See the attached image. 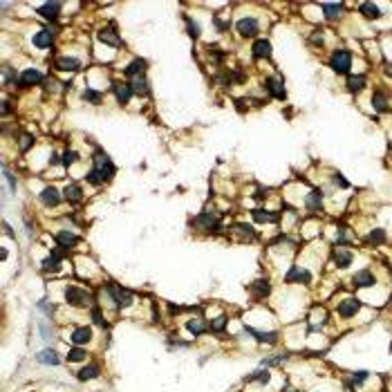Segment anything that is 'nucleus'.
I'll return each mask as SVG.
<instances>
[{
	"mask_svg": "<svg viewBox=\"0 0 392 392\" xmlns=\"http://www.w3.org/2000/svg\"><path fill=\"white\" fill-rule=\"evenodd\" d=\"M329 68L336 72V74H347L352 69V54L347 49H336L329 56Z\"/></svg>",
	"mask_w": 392,
	"mask_h": 392,
	"instance_id": "f257e3e1",
	"label": "nucleus"
},
{
	"mask_svg": "<svg viewBox=\"0 0 392 392\" xmlns=\"http://www.w3.org/2000/svg\"><path fill=\"white\" fill-rule=\"evenodd\" d=\"M92 161H94V170L101 175V180H103V182L115 177V173H117V170H115V166H112V161H110V157H108V155L96 153Z\"/></svg>",
	"mask_w": 392,
	"mask_h": 392,
	"instance_id": "f03ea898",
	"label": "nucleus"
},
{
	"mask_svg": "<svg viewBox=\"0 0 392 392\" xmlns=\"http://www.w3.org/2000/svg\"><path fill=\"white\" fill-rule=\"evenodd\" d=\"M359 309H361V300L354 296L343 298V300L336 305V314H339L341 318H354L356 314H359Z\"/></svg>",
	"mask_w": 392,
	"mask_h": 392,
	"instance_id": "7ed1b4c3",
	"label": "nucleus"
},
{
	"mask_svg": "<svg viewBox=\"0 0 392 392\" xmlns=\"http://www.w3.org/2000/svg\"><path fill=\"white\" fill-rule=\"evenodd\" d=\"M106 289H108V294H110V296H112V300L117 302L119 307H130V305H133V302H135V296H133V294H130V292H128V289H123V287H117V285H108Z\"/></svg>",
	"mask_w": 392,
	"mask_h": 392,
	"instance_id": "20e7f679",
	"label": "nucleus"
},
{
	"mask_svg": "<svg viewBox=\"0 0 392 392\" xmlns=\"http://www.w3.org/2000/svg\"><path fill=\"white\" fill-rule=\"evenodd\" d=\"M65 302L72 305V307H83L85 302H88V294L74 285H68L65 287Z\"/></svg>",
	"mask_w": 392,
	"mask_h": 392,
	"instance_id": "39448f33",
	"label": "nucleus"
},
{
	"mask_svg": "<svg viewBox=\"0 0 392 392\" xmlns=\"http://www.w3.org/2000/svg\"><path fill=\"white\" fill-rule=\"evenodd\" d=\"M352 285L359 287V289H368V287H374L376 285V276L372 269H361L352 276Z\"/></svg>",
	"mask_w": 392,
	"mask_h": 392,
	"instance_id": "423d86ee",
	"label": "nucleus"
},
{
	"mask_svg": "<svg viewBox=\"0 0 392 392\" xmlns=\"http://www.w3.org/2000/svg\"><path fill=\"white\" fill-rule=\"evenodd\" d=\"M285 282H300V285H309L312 282V274L305 267H289L285 274Z\"/></svg>",
	"mask_w": 392,
	"mask_h": 392,
	"instance_id": "0eeeda50",
	"label": "nucleus"
},
{
	"mask_svg": "<svg viewBox=\"0 0 392 392\" xmlns=\"http://www.w3.org/2000/svg\"><path fill=\"white\" fill-rule=\"evenodd\" d=\"M235 29L240 32V36H255L258 34V29H260V25H258V21H255L254 16H247V18H240L238 23H235Z\"/></svg>",
	"mask_w": 392,
	"mask_h": 392,
	"instance_id": "6e6552de",
	"label": "nucleus"
},
{
	"mask_svg": "<svg viewBox=\"0 0 392 392\" xmlns=\"http://www.w3.org/2000/svg\"><path fill=\"white\" fill-rule=\"evenodd\" d=\"M265 88H267V92H269L271 96H276V99H285L287 96L285 81H282L280 76H269V79L265 81Z\"/></svg>",
	"mask_w": 392,
	"mask_h": 392,
	"instance_id": "1a4fd4ad",
	"label": "nucleus"
},
{
	"mask_svg": "<svg viewBox=\"0 0 392 392\" xmlns=\"http://www.w3.org/2000/svg\"><path fill=\"white\" fill-rule=\"evenodd\" d=\"M69 341H72L76 347H81V345H85V343H90V341H92V329L88 327V325L72 329V334H69Z\"/></svg>",
	"mask_w": 392,
	"mask_h": 392,
	"instance_id": "9d476101",
	"label": "nucleus"
},
{
	"mask_svg": "<svg viewBox=\"0 0 392 392\" xmlns=\"http://www.w3.org/2000/svg\"><path fill=\"white\" fill-rule=\"evenodd\" d=\"M352 260H354V254L350 249H343V247L334 249V265L339 267V269H347L352 265Z\"/></svg>",
	"mask_w": 392,
	"mask_h": 392,
	"instance_id": "9b49d317",
	"label": "nucleus"
},
{
	"mask_svg": "<svg viewBox=\"0 0 392 392\" xmlns=\"http://www.w3.org/2000/svg\"><path fill=\"white\" fill-rule=\"evenodd\" d=\"M251 52H254L255 59H269L271 56V43L267 41V38H258V41L254 43Z\"/></svg>",
	"mask_w": 392,
	"mask_h": 392,
	"instance_id": "f8f14e48",
	"label": "nucleus"
},
{
	"mask_svg": "<svg viewBox=\"0 0 392 392\" xmlns=\"http://www.w3.org/2000/svg\"><path fill=\"white\" fill-rule=\"evenodd\" d=\"M99 374H101V368L96 366V363H88V366H83L76 372V379H79V381H92V379H96Z\"/></svg>",
	"mask_w": 392,
	"mask_h": 392,
	"instance_id": "ddd939ff",
	"label": "nucleus"
},
{
	"mask_svg": "<svg viewBox=\"0 0 392 392\" xmlns=\"http://www.w3.org/2000/svg\"><path fill=\"white\" fill-rule=\"evenodd\" d=\"M41 202L45 204V207H59V204H61L59 191H56L54 186H47V188L41 193Z\"/></svg>",
	"mask_w": 392,
	"mask_h": 392,
	"instance_id": "4468645a",
	"label": "nucleus"
},
{
	"mask_svg": "<svg viewBox=\"0 0 392 392\" xmlns=\"http://www.w3.org/2000/svg\"><path fill=\"white\" fill-rule=\"evenodd\" d=\"M247 334L255 336V341H258V343H269V345L278 343V334H276V332H258V329H254V327H247Z\"/></svg>",
	"mask_w": 392,
	"mask_h": 392,
	"instance_id": "2eb2a0df",
	"label": "nucleus"
},
{
	"mask_svg": "<svg viewBox=\"0 0 392 392\" xmlns=\"http://www.w3.org/2000/svg\"><path fill=\"white\" fill-rule=\"evenodd\" d=\"M36 361L38 363H43V366H59L61 359L59 354H56V350H52V347H47V350H43L36 354Z\"/></svg>",
	"mask_w": 392,
	"mask_h": 392,
	"instance_id": "dca6fc26",
	"label": "nucleus"
},
{
	"mask_svg": "<svg viewBox=\"0 0 392 392\" xmlns=\"http://www.w3.org/2000/svg\"><path fill=\"white\" fill-rule=\"evenodd\" d=\"M321 9H323L327 21H339L341 14H343V5H339V2H323Z\"/></svg>",
	"mask_w": 392,
	"mask_h": 392,
	"instance_id": "f3484780",
	"label": "nucleus"
},
{
	"mask_svg": "<svg viewBox=\"0 0 392 392\" xmlns=\"http://www.w3.org/2000/svg\"><path fill=\"white\" fill-rule=\"evenodd\" d=\"M61 2H47V5L38 7V14H41L43 18H47V21H56L59 18V11H61Z\"/></svg>",
	"mask_w": 392,
	"mask_h": 392,
	"instance_id": "a211bd4d",
	"label": "nucleus"
},
{
	"mask_svg": "<svg viewBox=\"0 0 392 392\" xmlns=\"http://www.w3.org/2000/svg\"><path fill=\"white\" fill-rule=\"evenodd\" d=\"M249 289H251V294H254L255 298H267V296H269V292H271L269 280H265V278H260V280L251 282Z\"/></svg>",
	"mask_w": 392,
	"mask_h": 392,
	"instance_id": "6ab92c4d",
	"label": "nucleus"
},
{
	"mask_svg": "<svg viewBox=\"0 0 392 392\" xmlns=\"http://www.w3.org/2000/svg\"><path fill=\"white\" fill-rule=\"evenodd\" d=\"M305 207L309 211H321V207H323V191H312L309 195H305Z\"/></svg>",
	"mask_w": 392,
	"mask_h": 392,
	"instance_id": "aec40b11",
	"label": "nucleus"
},
{
	"mask_svg": "<svg viewBox=\"0 0 392 392\" xmlns=\"http://www.w3.org/2000/svg\"><path fill=\"white\" fill-rule=\"evenodd\" d=\"M52 38H54L52 29H41L38 34H34V45H36V47H41V49H45V47H49V45H52Z\"/></svg>",
	"mask_w": 392,
	"mask_h": 392,
	"instance_id": "412c9836",
	"label": "nucleus"
},
{
	"mask_svg": "<svg viewBox=\"0 0 392 392\" xmlns=\"http://www.w3.org/2000/svg\"><path fill=\"white\" fill-rule=\"evenodd\" d=\"M56 68L63 69V72H74V69L81 68V61L74 59V56H61V59L56 61Z\"/></svg>",
	"mask_w": 392,
	"mask_h": 392,
	"instance_id": "4be33fe9",
	"label": "nucleus"
},
{
	"mask_svg": "<svg viewBox=\"0 0 392 392\" xmlns=\"http://www.w3.org/2000/svg\"><path fill=\"white\" fill-rule=\"evenodd\" d=\"M366 85H368V81H366V76H363V74L350 76V79H347V92H350V94H359V92L363 90Z\"/></svg>",
	"mask_w": 392,
	"mask_h": 392,
	"instance_id": "5701e85b",
	"label": "nucleus"
},
{
	"mask_svg": "<svg viewBox=\"0 0 392 392\" xmlns=\"http://www.w3.org/2000/svg\"><path fill=\"white\" fill-rule=\"evenodd\" d=\"M112 90H115L117 101L121 103V106H123V103H128V101H130V96H133V88H130V85H126V83H115V88H112Z\"/></svg>",
	"mask_w": 392,
	"mask_h": 392,
	"instance_id": "b1692460",
	"label": "nucleus"
},
{
	"mask_svg": "<svg viewBox=\"0 0 392 392\" xmlns=\"http://www.w3.org/2000/svg\"><path fill=\"white\" fill-rule=\"evenodd\" d=\"M41 267H43V271H59V269H61V251L54 249L49 258L43 260V265H41Z\"/></svg>",
	"mask_w": 392,
	"mask_h": 392,
	"instance_id": "393cba45",
	"label": "nucleus"
},
{
	"mask_svg": "<svg viewBox=\"0 0 392 392\" xmlns=\"http://www.w3.org/2000/svg\"><path fill=\"white\" fill-rule=\"evenodd\" d=\"M388 96H386V92L383 90H376L374 94H372V108H374L376 112H386L388 110Z\"/></svg>",
	"mask_w": 392,
	"mask_h": 392,
	"instance_id": "a878e982",
	"label": "nucleus"
},
{
	"mask_svg": "<svg viewBox=\"0 0 392 392\" xmlns=\"http://www.w3.org/2000/svg\"><path fill=\"white\" fill-rule=\"evenodd\" d=\"M359 11H361V16L370 18V21H376V18H381V9H379L374 2H363V5L359 7Z\"/></svg>",
	"mask_w": 392,
	"mask_h": 392,
	"instance_id": "bb28decb",
	"label": "nucleus"
},
{
	"mask_svg": "<svg viewBox=\"0 0 392 392\" xmlns=\"http://www.w3.org/2000/svg\"><path fill=\"white\" fill-rule=\"evenodd\" d=\"M65 200L72 202V204H76V202H81V197H83V191H81L79 184H68L65 186Z\"/></svg>",
	"mask_w": 392,
	"mask_h": 392,
	"instance_id": "cd10ccee",
	"label": "nucleus"
},
{
	"mask_svg": "<svg viewBox=\"0 0 392 392\" xmlns=\"http://www.w3.org/2000/svg\"><path fill=\"white\" fill-rule=\"evenodd\" d=\"M43 81V74L38 69H25L21 74V85H34V83H41Z\"/></svg>",
	"mask_w": 392,
	"mask_h": 392,
	"instance_id": "c85d7f7f",
	"label": "nucleus"
},
{
	"mask_svg": "<svg viewBox=\"0 0 392 392\" xmlns=\"http://www.w3.org/2000/svg\"><path fill=\"white\" fill-rule=\"evenodd\" d=\"M244 381H247V383H249V381H258V383H262V386H267V383L271 381V372H269V368H267V370L251 372L249 376H244Z\"/></svg>",
	"mask_w": 392,
	"mask_h": 392,
	"instance_id": "c756f323",
	"label": "nucleus"
},
{
	"mask_svg": "<svg viewBox=\"0 0 392 392\" xmlns=\"http://www.w3.org/2000/svg\"><path fill=\"white\" fill-rule=\"evenodd\" d=\"M186 329H188L193 336H202V334L207 332V323H204L202 318H191V321L186 323Z\"/></svg>",
	"mask_w": 392,
	"mask_h": 392,
	"instance_id": "7c9ffc66",
	"label": "nucleus"
},
{
	"mask_svg": "<svg viewBox=\"0 0 392 392\" xmlns=\"http://www.w3.org/2000/svg\"><path fill=\"white\" fill-rule=\"evenodd\" d=\"M130 88H133V92H137V94H141V96L148 94V81L143 79V74L135 76V79L130 81Z\"/></svg>",
	"mask_w": 392,
	"mask_h": 392,
	"instance_id": "2f4dec72",
	"label": "nucleus"
},
{
	"mask_svg": "<svg viewBox=\"0 0 392 392\" xmlns=\"http://www.w3.org/2000/svg\"><path fill=\"white\" fill-rule=\"evenodd\" d=\"M143 68H146V61H141V59H135L130 65H126V69H123V72H126L128 76H133V79H135V76H141Z\"/></svg>",
	"mask_w": 392,
	"mask_h": 392,
	"instance_id": "473e14b6",
	"label": "nucleus"
},
{
	"mask_svg": "<svg viewBox=\"0 0 392 392\" xmlns=\"http://www.w3.org/2000/svg\"><path fill=\"white\" fill-rule=\"evenodd\" d=\"M56 242H59L61 247H72V244L76 242V235L72 233V231H59V233H56Z\"/></svg>",
	"mask_w": 392,
	"mask_h": 392,
	"instance_id": "72a5a7b5",
	"label": "nucleus"
},
{
	"mask_svg": "<svg viewBox=\"0 0 392 392\" xmlns=\"http://www.w3.org/2000/svg\"><path fill=\"white\" fill-rule=\"evenodd\" d=\"M254 220H255V222H278V215H274V213H267V211H262V208H255V211H254Z\"/></svg>",
	"mask_w": 392,
	"mask_h": 392,
	"instance_id": "f704fd0d",
	"label": "nucleus"
},
{
	"mask_svg": "<svg viewBox=\"0 0 392 392\" xmlns=\"http://www.w3.org/2000/svg\"><path fill=\"white\" fill-rule=\"evenodd\" d=\"M99 38L103 43H108V45H115V47H119V45H121L119 36H115V32H110V29H103V32L99 34Z\"/></svg>",
	"mask_w": 392,
	"mask_h": 392,
	"instance_id": "c9c22d12",
	"label": "nucleus"
},
{
	"mask_svg": "<svg viewBox=\"0 0 392 392\" xmlns=\"http://www.w3.org/2000/svg\"><path fill=\"white\" fill-rule=\"evenodd\" d=\"M85 356H88V352H85L83 347H72V350L68 352V361H69V363H79V361H83Z\"/></svg>",
	"mask_w": 392,
	"mask_h": 392,
	"instance_id": "e433bc0d",
	"label": "nucleus"
},
{
	"mask_svg": "<svg viewBox=\"0 0 392 392\" xmlns=\"http://www.w3.org/2000/svg\"><path fill=\"white\" fill-rule=\"evenodd\" d=\"M368 242L370 244H383L386 242V231H383V229H374V231H370Z\"/></svg>",
	"mask_w": 392,
	"mask_h": 392,
	"instance_id": "4c0bfd02",
	"label": "nucleus"
},
{
	"mask_svg": "<svg viewBox=\"0 0 392 392\" xmlns=\"http://www.w3.org/2000/svg\"><path fill=\"white\" fill-rule=\"evenodd\" d=\"M368 376H370V372H368V370H356V372H352V376H350V386H361V383L366 381Z\"/></svg>",
	"mask_w": 392,
	"mask_h": 392,
	"instance_id": "58836bf2",
	"label": "nucleus"
},
{
	"mask_svg": "<svg viewBox=\"0 0 392 392\" xmlns=\"http://www.w3.org/2000/svg\"><path fill=\"white\" fill-rule=\"evenodd\" d=\"M287 356L285 354H276V356H269V359H262V368H274V366H280L285 363Z\"/></svg>",
	"mask_w": 392,
	"mask_h": 392,
	"instance_id": "ea45409f",
	"label": "nucleus"
},
{
	"mask_svg": "<svg viewBox=\"0 0 392 392\" xmlns=\"http://www.w3.org/2000/svg\"><path fill=\"white\" fill-rule=\"evenodd\" d=\"M184 21H186V27H188V36H191V38L200 36V25H197V23H193V18H188V16H186Z\"/></svg>",
	"mask_w": 392,
	"mask_h": 392,
	"instance_id": "a19ab883",
	"label": "nucleus"
},
{
	"mask_svg": "<svg viewBox=\"0 0 392 392\" xmlns=\"http://www.w3.org/2000/svg\"><path fill=\"white\" fill-rule=\"evenodd\" d=\"M224 327H227V316H220V318H215V321H211V327L208 329L217 334V332H222Z\"/></svg>",
	"mask_w": 392,
	"mask_h": 392,
	"instance_id": "79ce46f5",
	"label": "nucleus"
},
{
	"mask_svg": "<svg viewBox=\"0 0 392 392\" xmlns=\"http://www.w3.org/2000/svg\"><path fill=\"white\" fill-rule=\"evenodd\" d=\"M83 99L90 101V103H94V106H99V103H101V94H99V92H94V90H90V88L83 92Z\"/></svg>",
	"mask_w": 392,
	"mask_h": 392,
	"instance_id": "37998d69",
	"label": "nucleus"
},
{
	"mask_svg": "<svg viewBox=\"0 0 392 392\" xmlns=\"http://www.w3.org/2000/svg\"><path fill=\"white\" fill-rule=\"evenodd\" d=\"M38 309H41L43 314L47 318H52V314H54V305H49V300H41L38 302Z\"/></svg>",
	"mask_w": 392,
	"mask_h": 392,
	"instance_id": "c03bdc74",
	"label": "nucleus"
},
{
	"mask_svg": "<svg viewBox=\"0 0 392 392\" xmlns=\"http://www.w3.org/2000/svg\"><path fill=\"white\" fill-rule=\"evenodd\" d=\"M76 159H79V155H76L74 150H68V153L63 155V164H65V166H72Z\"/></svg>",
	"mask_w": 392,
	"mask_h": 392,
	"instance_id": "a18cd8bd",
	"label": "nucleus"
},
{
	"mask_svg": "<svg viewBox=\"0 0 392 392\" xmlns=\"http://www.w3.org/2000/svg\"><path fill=\"white\" fill-rule=\"evenodd\" d=\"M88 182H90V184H94V186L103 184V180H101V175H99V173H96V170H94V168H92V170H90V173H88Z\"/></svg>",
	"mask_w": 392,
	"mask_h": 392,
	"instance_id": "49530a36",
	"label": "nucleus"
},
{
	"mask_svg": "<svg viewBox=\"0 0 392 392\" xmlns=\"http://www.w3.org/2000/svg\"><path fill=\"white\" fill-rule=\"evenodd\" d=\"M41 334H43V341H49V339H52V329H49L47 321H41Z\"/></svg>",
	"mask_w": 392,
	"mask_h": 392,
	"instance_id": "de8ad7c7",
	"label": "nucleus"
},
{
	"mask_svg": "<svg viewBox=\"0 0 392 392\" xmlns=\"http://www.w3.org/2000/svg\"><path fill=\"white\" fill-rule=\"evenodd\" d=\"M90 314H92V321H94L96 325H101V327H106V321H103V316H101L99 309H92Z\"/></svg>",
	"mask_w": 392,
	"mask_h": 392,
	"instance_id": "09e8293b",
	"label": "nucleus"
},
{
	"mask_svg": "<svg viewBox=\"0 0 392 392\" xmlns=\"http://www.w3.org/2000/svg\"><path fill=\"white\" fill-rule=\"evenodd\" d=\"M32 143H34V139L29 137V135H25V137L21 139V150H23V153H25V150H29V146H32Z\"/></svg>",
	"mask_w": 392,
	"mask_h": 392,
	"instance_id": "8fccbe9b",
	"label": "nucleus"
},
{
	"mask_svg": "<svg viewBox=\"0 0 392 392\" xmlns=\"http://www.w3.org/2000/svg\"><path fill=\"white\" fill-rule=\"evenodd\" d=\"M238 231L242 235H247V238H254V229L247 227V224H238Z\"/></svg>",
	"mask_w": 392,
	"mask_h": 392,
	"instance_id": "3c124183",
	"label": "nucleus"
},
{
	"mask_svg": "<svg viewBox=\"0 0 392 392\" xmlns=\"http://www.w3.org/2000/svg\"><path fill=\"white\" fill-rule=\"evenodd\" d=\"M334 184L339 186V188H350V184H347V182L343 180V175H339V173L334 175Z\"/></svg>",
	"mask_w": 392,
	"mask_h": 392,
	"instance_id": "603ef678",
	"label": "nucleus"
},
{
	"mask_svg": "<svg viewBox=\"0 0 392 392\" xmlns=\"http://www.w3.org/2000/svg\"><path fill=\"white\" fill-rule=\"evenodd\" d=\"M11 79H14V72H11L9 68H5V83H9Z\"/></svg>",
	"mask_w": 392,
	"mask_h": 392,
	"instance_id": "864d4df0",
	"label": "nucleus"
},
{
	"mask_svg": "<svg viewBox=\"0 0 392 392\" xmlns=\"http://www.w3.org/2000/svg\"><path fill=\"white\" fill-rule=\"evenodd\" d=\"M280 392H300V390H296V388H292V386H285Z\"/></svg>",
	"mask_w": 392,
	"mask_h": 392,
	"instance_id": "5fc2aeb1",
	"label": "nucleus"
},
{
	"mask_svg": "<svg viewBox=\"0 0 392 392\" xmlns=\"http://www.w3.org/2000/svg\"><path fill=\"white\" fill-rule=\"evenodd\" d=\"M390 354H392V343H390Z\"/></svg>",
	"mask_w": 392,
	"mask_h": 392,
	"instance_id": "6e6d98bb",
	"label": "nucleus"
}]
</instances>
